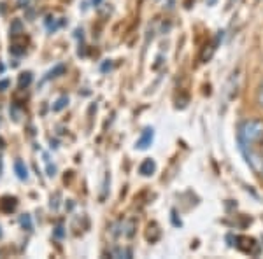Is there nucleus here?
Here are the masks:
<instances>
[{
  "label": "nucleus",
  "mask_w": 263,
  "mask_h": 259,
  "mask_svg": "<svg viewBox=\"0 0 263 259\" xmlns=\"http://www.w3.org/2000/svg\"><path fill=\"white\" fill-rule=\"evenodd\" d=\"M0 235H2V231H0Z\"/></svg>",
  "instance_id": "nucleus-8"
},
{
  "label": "nucleus",
  "mask_w": 263,
  "mask_h": 259,
  "mask_svg": "<svg viewBox=\"0 0 263 259\" xmlns=\"http://www.w3.org/2000/svg\"><path fill=\"white\" fill-rule=\"evenodd\" d=\"M153 130L151 128H146L142 131V135H141V138L137 140V147L139 149H147V147L151 146V142H153Z\"/></svg>",
  "instance_id": "nucleus-2"
},
{
  "label": "nucleus",
  "mask_w": 263,
  "mask_h": 259,
  "mask_svg": "<svg viewBox=\"0 0 263 259\" xmlns=\"http://www.w3.org/2000/svg\"><path fill=\"white\" fill-rule=\"evenodd\" d=\"M263 138V121L260 119H248L239 128V142L240 149H251L253 144L260 142Z\"/></svg>",
  "instance_id": "nucleus-1"
},
{
  "label": "nucleus",
  "mask_w": 263,
  "mask_h": 259,
  "mask_svg": "<svg viewBox=\"0 0 263 259\" xmlns=\"http://www.w3.org/2000/svg\"><path fill=\"white\" fill-rule=\"evenodd\" d=\"M65 102H69L67 100V96H63V98L58 100V105H54V110H60V109L65 107Z\"/></svg>",
  "instance_id": "nucleus-6"
},
{
  "label": "nucleus",
  "mask_w": 263,
  "mask_h": 259,
  "mask_svg": "<svg viewBox=\"0 0 263 259\" xmlns=\"http://www.w3.org/2000/svg\"><path fill=\"white\" fill-rule=\"evenodd\" d=\"M30 74H27V77H21V84H28V83H30Z\"/></svg>",
  "instance_id": "nucleus-7"
},
{
  "label": "nucleus",
  "mask_w": 263,
  "mask_h": 259,
  "mask_svg": "<svg viewBox=\"0 0 263 259\" xmlns=\"http://www.w3.org/2000/svg\"><path fill=\"white\" fill-rule=\"evenodd\" d=\"M256 102H258V105L263 109V83L260 84V88H258V93H256Z\"/></svg>",
  "instance_id": "nucleus-5"
},
{
  "label": "nucleus",
  "mask_w": 263,
  "mask_h": 259,
  "mask_svg": "<svg viewBox=\"0 0 263 259\" xmlns=\"http://www.w3.org/2000/svg\"><path fill=\"white\" fill-rule=\"evenodd\" d=\"M14 168H16V172H18L20 179H27V168L23 167V163H21V161H16Z\"/></svg>",
  "instance_id": "nucleus-4"
},
{
  "label": "nucleus",
  "mask_w": 263,
  "mask_h": 259,
  "mask_svg": "<svg viewBox=\"0 0 263 259\" xmlns=\"http://www.w3.org/2000/svg\"><path fill=\"white\" fill-rule=\"evenodd\" d=\"M155 168H156L155 161H153V160H146V161H144V163L141 165V168H139V172H141L144 177H149L151 173L155 172Z\"/></svg>",
  "instance_id": "nucleus-3"
}]
</instances>
